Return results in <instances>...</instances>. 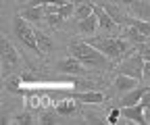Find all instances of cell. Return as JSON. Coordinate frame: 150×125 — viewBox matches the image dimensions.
Listing matches in <instances>:
<instances>
[{"mask_svg":"<svg viewBox=\"0 0 150 125\" xmlns=\"http://www.w3.org/2000/svg\"><path fill=\"white\" fill-rule=\"evenodd\" d=\"M77 100H73V98H69V100H65V102H61V104H56V113L59 115H73L75 113V109H77V104H75Z\"/></svg>","mask_w":150,"mask_h":125,"instance_id":"obj_19","label":"cell"},{"mask_svg":"<svg viewBox=\"0 0 150 125\" xmlns=\"http://www.w3.org/2000/svg\"><path fill=\"white\" fill-rule=\"evenodd\" d=\"M19 15H21L25 21H31V23L46 21V11H44V6H25Z\"/></svg>","mask_w":150,"mask_h":125,"instance_id":"obj_10","label":"cell"},{"mask_svg":"<svg viewBox=\"0 0 150 125\" xmlns=\"http://www.w3.org/2000/svg\"><path fill=\"white\" fill-rule=\"evenodd\" d=\"M127 6H129L131 13L136 15V19H144V21L150 19V4L142 2V0H129Z\"/></svg>","mask_w":150,"mask_h":125,"instance_id":"obj_11","label":"cell"},{"mask_svg":"<svg viewBox=\"0 0 150 125\" xmlns=\"http://www.w3.org/2000/svg\"><path fill=\"white\" fill-rule=\"evenodd\" d=\"M88 44H92L94 48H98L102 54H106L108 61H119L127 54L129 44L121 38H90L86 40Z\"/></svg>","mask_w":150,"mask_h":125,"instance_id":"obj_2","label":"cell"},{"mask_svg":"<svg viewBox=\"0 0 150 125\" xmlns=\"http://www.w3.org/2000/svg\"><path fill=\"white\" fill-rule=\"evenodd\" d=\"M138 54H142L144 61H150V46H148V42L138 44Z\"/></svg>","mask_w":150,"mask_h":125,"instance_id":"obj_23","label":"cell"},{"mask_svg":"<svg viewBox=\"0 0 150 125\" xmlns=\"http://www.w3.org/2000/svg\"><path fill=\"white\" fill-rule=\"evenodd\" d=\"M94 6L96 4H92L90 0H79V2H75V13H73V17L75 19H86V17H90V15H94Z\"/></svg>","mask_w":150,"mask_h":125,"instance_id":"obj_14","label":"cell"},{"mask_svg":"<svg viewBox=\"0 0 150 125\" xmlns=\"http://www.w3.org/2000/svg\"><path fill=\"white\" fill-rule=\"evenodd\" d=\"M56 71L67 73V75H83V73H86V65H83L79 59L69 56V59L59 61V65H56Z\"/></svg>","mask_w":150,"mask_h":125,"instance_id":"obj_6","label":"cell"},{"mask_svg":"<svg viewBox=\"0 0 150 125\" xmlns=\"http://www.w3.org/2000/svg\"><path fill=\"white\" fill-rule=\"evenodd\" d=\"M144 65L146 61L142 59V54H131L127 56L121 65H119V73H125V75H131V77H136V79H144Z\"/></svg>","mask_w":150,"mask_h":125,"instance_id":"obj_4","label":"cell"},{"mask_svg":"<svg viewBox=\"0 0 150 125\" xmlns=\"http://www.w3.org/2000/svg\"><path fill=\"white\" fill-rule=\"evenodd\" d=\"M69 54L75 56V59H79L86 67H96V69H106L108 67L106 54H102L98 48H94L88 42H73V44H69Z\"/></svg>","mask_w":150,"mask_h":125,"instance_id":"obj_1","label":"cell"},{"mask_svg":"<svg viewBox=\"0 0 150 125\" xmlns=\"http://www.w3.org/2000/svg\"><path fill=\"white\" fill-rule=\"evenodd\" d=\"M21 79H19V75H6L4 77V88L11 92V94H23L21 88Z\"/></svg>","mask_w":150,"mask_h":125,"instance_id":"obj_17","label":"cell"},{"mask_svg":"<svg viewBox=\"0 0 150 125\" xmlns=\"http://www.w3.org/2000/svg\"><path fill=\"white\" fill-rule=\"evenodd\" d=\"M148 90H150V88H144V85H142V88H140V85H138V88H134L131 92H127V94L121 98L119 106H131V104H138V102L142 100V96H144Z\"/></svg>","mask_w":150,"mask_h":125,"instance_id":"obj_13","label":"cell"},{"mask_svg":"<svg viewBox=\"0 0 150 125\" xmlns=\"http://www.w3.org/2000/svg\"><path fill=\"white\" fill-rule=\"evenodd\" d=\"M94 15L98 17V27L100 29H104V31H115L117 27H119V23L112 19V17L108 15V11L104 8V6H94Z\"/></svg>","mask_w":150,"mask_h":125,"instance_id":"obj_8","label":"cell"},{"mask_svg":"<svg viewBox=\"0 0 150 125\" xmlns=\"http://www.w3.org/2000/svg\"><path fill=\"white\" fill-rule=\"evenodd\" d=\"M121 117L134 121L138 125H146V117H144V106L138 102V104H131V106H121Z\"/></svg>","mask_w":150,"mask_h":125,"instance_id":"obj_7","label":"cell"},{"mask_svg":"<svg viewBox=\"0 0 150 125\" xmlns=\"http://www.w3.org/2000/svg\"><path fill=\"white\" fill-rule=\"evenodd\" d=\"M13 29H15V35H17V38L21 40L29 50H33L35 54H42L40 46H38V40H35V31L27 25V21L23 19L21 15H17L15 19H13Z\"/></svg>","mask_w":150,"mask_h":125,"instance_id":"obj_3","label":"cell"},{"mask_svg":"<svg viewBox=\"0 0 150 125\" xmlns=\"http://www.w3.org/2000/svg\"><path fill=\"white\" fill-rule=\"evenodd\" d=\"M144 79H150V61H146L144 65Z\"/></svg>","mask_w":150,"mask_h":125,"instance_id":"obj_28","label":"cell"},{"mask_svg":"<svg viewBox=\"0 0 150 125\" xmlns=\"http://www.w3.org/2000/svg\"><path fill=\"white\" fill-rule=\"evenodd\" d=\"M61 21H65V19H63V17H59L56 13H46V23H48V25L59 27V25H61Z\"/></svg>","mask_w":150,"mask_h":125,"instance_id":"obj_22","label":"cell"},{"mask_svg":"<svg viewBox=\"0 0 150 125\" xmlns=\"http://www.w3.org/2000/svg\"><path fill=\"white\" fill-rule=\"evenodd\" d=\"M148 46H150V40H148Z\"/></svg>","mask_w":150,"mask_h":125,"instance_id":"obj_29","label":"cell"},{"mask_svg":"<svg viewBox=\"0 0 150 125\" xmlns=\"http://www.w3.org/2000/svg\"><path fill=\"white\" fill-rule=\"evenodd\" d=\"M96 29H98V17L96 15H90L86 19L77 21V31L79 33H94Z\"/></svg>","mask_w":150,"mask_h":125,"instance_id":"obj_15","label":"cell"},{"mask_svg":"<svg viewBox=\"0 0 150 125\" xmlns=\"http://www.w3.org/2000/svg\"><path fill=\"white\" fill-rule=\"evenodd\" d=\"M138 81H140V79L131 77V75L119 73V75H117V79H115V90H117V92L127 94V92H131V90H134V88H138Z\"/></svg>","mask_w":150,"mask_h":125,"instance_id":"obj_9","label":"cell"},{"mask_svg":"<svg viewBox=\"0 0 150 125\" xmlns=\"http://www.w3.org/2000/svg\"><path fill=\"white\" fill-rule=\"evenodd\" d=\"M69 98L77 100V102H86V104H100V102H104V94L102 92H79V94H69Z\"/></svg>","mask_w":150,"mask_h":125,"instance_id":"obj_12","label":"cell"},{"mask_svg":"<svg viewBox=\"0 0 150 125\" xmlns=\"http://www.w3.org/2000/svg\"><path fill=\"white\" fill-rule=\"evenodd\" d=\"M125 38L129 40V42H136V44H142V42H148V35H144L140 29H136V27H127L125 29Z\"/></svg>","mask_w":150,"mask_h":125,"instance_id":"obj_18","label":"cell"},{"mask_svg":"<svg viewBox=\"0 0 150 125\" xmlns=\"http://www.w3.org/2000/svg\"><path fill=\"white\" fill-rule=\"evenodd\" d=\"M125 23L131 25V27H136V29H140L144 35H150V23L144 21V19H127Z\"/></svg>","mask_w":150,"mask_h":125,"instance_id":"obj_20","label":"cell"},{"mask_svg":"<svg viewBox=\"0 0 150 125\" xmlns=\"http://www.w3.org/2000/svg\"><path fill=\"white\" fill-rule=\"evenodd\" d=\"M33 31H35V40H38V46H40V50H42V52H50V50L54 48V42L48 38L44 31H40V29H33Z\"/></svg>","mask_w":150,"mask_h":125,"instance_id":"obj_16","label":"cell"},{"mask_svg":"<svg viewBox=\"0 0 150 125\" xmlns=\"http://www.w3.org/2000/svg\"><path fill=\"white\" fill-rule=\"evenodd\" d=\"M140 104L144 106V109H150V90H148V92H146V94L142 96V100H140Z\"/></svg>","mask_w":150,"mask_h":125,"instance_id":"obj_27","label":"cell"},{"mask_svg":"<svg viewBox=\"0 0 150 125\" xmlns=\"http://www.w3.org/2000/svg\"><path fill=\"white\" fill-rule=\"evenodd\" d=\"M119 117H121V106H117V109H112V111H110V115H108L106 123H110V125H117V123H119Z\"/></svg>","mask_w":150,"mask_h":125,"instance_id":"obj_24","label":"cell"},{"mask_svg":"<svg viewBox=\"0 0 150 125\" xmlns=\"http://www.w3.org/2000/svg\"><path fill=\"white\" fill-rule=\"evenodd\" d=\"M0 52H2V75L6 77L11 71L17 67V63H19V54H17V50L13 48V44H11L6 38L0 40Z\"/></svg>","mask_w":150,"mask_h":125,"instance_id":"obj_5","label":"cell"},{"mask_svg":"<svg viewBox=\"0 0 150 125\" xmlns=\"http://www.w3.org/2000/svg\"><path fill=\"white\" fill-rule=\"evenodd\" d=\"M40 123L42 125H54L56 123V119H54V115H52V111H46V113H42V117H40Z\"/></svg>","mask_w":150,"mask_h":125,"instance_id":"obj_25","label":"cell"},{"mask_svg":"<svg viewBox=\"0 0 150 125\" xmlns=\"http://www.w3.org/2000/svg\"><path fill=\"white\" fill-rule=\"evenodd\" d=\"M15 123H17V125H31V123H35V121H33L31 113H21V115L15 117Z\"/></svg>","mask_w":150,"mask_h":125,"instance_id":"obj_21","label":"cell"},{"mask_svg":"<svg viewBox=\"0 0 150 125\" xmlns=\"http://www.w3.org/2000/svg\"><path fill=\"white\" fill-rule=\"evenodd\" d=\"M25 104L29 106V109H40V98H38V96H27Z\"/></svg>","mask_w":150,"mask_h":125,"instance_id":"obj_26","label":"cell"}]
</instances>
